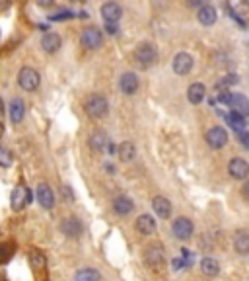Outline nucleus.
<instances>
[{
  "instance_id": "nucleus-30",
  "label": "nucleus",
  "mask_w": 249,
  "mask_h": 281,
  "mask_svg": "<svg viewBox=\"0 0 249 281\" xmlns=\"http://www.w3.org/2000/svg\"><path fill=\"white\" fill-rule=\"evenodd\" d=\"M12 160H14L12 151H8L6 147H0V168H8V166H12Z\"/></svg>"
},
{
  "instance_id": "nucleus-6",
  "label": "nucleus",
  "mask_w": 249,
  "mask_h": 281,
  "mask_svg": "<svg viewBox=\"0 0 249 281\" xmlns=\"http://www.w3.org/2000/svg\"><path fill=\"white\" fill-rule=\"evenodd\" d=\"M226 143H228V133H226L224 127H212V129H208V133H206V145L210 149H214V151L224 149Z\"/></svg>"
},
{
  "instance_id": "nucleus-23",
  "label": "nucleus",
  "mask_w": 249,
  "mask_h": 281,
  "mask_svg": "<svg viewBox=\"0 0 249 281\" xmlns=\"http://www.w3.org/2000/svg\"><path fill=\"white\" fill-rule=\"evenodd\" d=\"M113 209H115L117 215H123V217H125V215H129V213H133L135 203H133L131 197L119 195V197H115V201H113Z\"/></svg>"
},
{
  "instance_id": "nucleus-24",
  "label": "nucleus",
  "mask_w": 249,
  "mask_h": 281,
  "mask_svg": "<svg viewBox=\"0 0 249 281\" xmlns=\"http://www.w3.org/2000/svg\"><path fill=\"white\" fill-rule=\"evenodd\" d=\"M234 248H236L238 254L248 256L249 254V232L240 230V232L236 234V238H234Z\"/></svg>"
},
{
  "instance_id": "nucleus-39",
  "label": "nucleus",
  "mask_w": 249,
  "mask_h": 281,
  "mask_svg": "<svg viewBox=\"0 0 249 281\" xmlns=\"http://www.w3.org/2000/svg\"><path fill=\"white\" fill-rule=\"evenodd\" d=\"M55 4V0H37V6H41V8H49Z\"/></svg>"
},
{
  "instance_id": "nucleus-18",
  "label": "nucleus",
  "mask_w": 249,
  "mask_h": 281,
  "mask_svg": "<svg viewBox=\"0 0 249 281\" xmlns=\"http://www.w3.org/2000/svg\"><path fill=\"white\" fill-rule=\"evenodd\" d=\"M60 45H62V39H60V35L55 33V31L45 33L43 39H41V47H43L45 53H56V51L60 49Z\"/></svg>"
},
{
  "instance_id": "nucleus-26",
  "label": "nucleus",
  "mask_w": 249,
  "mask_h": 281,
  "mask_svg": "<svg viewBox=\"0 0 249 281\" xmlns=\"http://www.w3.org/2000/svg\"><path fill=\"white\" fill-rule=\"evenodd\" d=\"M74 281H101V274L94 268H82L74 274Z\"/></svg>"
},
{
  "instance_id": "nucleus-28",
  "label": "nucleus",
  "mask_w": 249,
  "mask_h": 281,
  "mask_svg": "<svg viewBox=\"0 0 249 281\" xmlns=\"http://www.w3.org/2000/svg\"><path fill=\"white\" fill-rule=\"evenodd\" d=\"M228 123H230V125H232V129H234V131H238V133L246 131V119H244V115H242V113L232 112V115H228Z\"/></svg>"
},
{
  "instance_id": "nucleus-32",
  "label": "nucleus",
  "mask_w": 249,
  "mask_h": 281,
  "mask_svg": "<svg viewBox=\"0 0 249 281\" xmlns=\"http://www.w3.org/2000/svg\"><path fill=\"white\" fill-rule=\"evenodd\" d=\"M14 254V244H0V264L8 262Z\"/></svg>"
},
{
  "instance_id": "nucleus-38",
  "label": "nucleus",
  "mask_w": 249,
  "mask_h": 281,
  "mask_svg": "<svg viewBox=\"0 0 249 281\" xmlns=\"http://www.w3.org/2000/svg\"><path fill=\"white\" fill-rule=\"evenodd\" d=\"M240 139H242V145H244V147H248V149H249V133L242 131V133H240Z\"/></svg>"
},
{
  "instance_id": "nucleus-2",
  "label": "nucleus",
  "mask_w": 249,
  "mask_h": 281,
  "mask_svg": "<svg viewBox=\"0 0 249 281\" xmlns=\"http://www.w3.org/2000/svg\"><path fill=\"white\" fill-rule=\"evenodd\" d=\"M18 84H20V88H22V90H26V92H33V90H37V88H39V84H41V76H39V72H37L35 68H31V66H24V68L18 72Z\"/></svg>"
},
{
  "instance_id": "nucleus-4",
  "label": "nucleus",
  "mask_w": 249,
  "mask_h": 281,
  "mask_svg": "<svg viewBox=\"0 0 249 281\" xmlns=\"http://www.w3.org/2000/svg\"><path fill=\"white\" fill-rule=\"evenodd\" d=\"M80 43L82 47L94 51V49H100L101 43H103V33H101L98 28H86L80 35Z\"/></svg>"
},
{
  "instance_id": "nucleus-11",
  "label": "nucleus",
  "mask_w": 249,
  "mask_h": 281,
  "mask_svg": "<svg viewBox=\"0 0 249 281\" xmlns=\"http://www.w3.org/2000/svg\"><path fill=\"white\" fill-rule=\"evenodd\" d=\"M173 70L179 74V76H185L193 70V57L189 53H177L173 59Z\"/></svg>"
},
{
  "instance_id": "nucleus-19",
  "label": "nucleus",
  "mask_w": 249,
  "mask_h": 281,
  "mask_svg": "<svg viewBox=\"0 0 249 281\" xmlns=\"http://www.w3.org/2000/svg\"><path fill=\"white\" fill-rule=\"evenodd\" d=\"M109 137L103 133V131H94L90 135V149L96 151V153H105L107 147H109Z\"/></svg>"
},
{
  "instance_id": "nucleus-7",
  "label": "nucleus",
  "mask_w": 249,
  "mask_h": 281,
  "mask_svg": "<svg viewBox=\"0 0 249 281\" xmlns=\"http://www.w3.org/2000/svg\"><path fill=\"white\" fill-rule=\"evenodd\" d=\"M173 234H175V238H179V240H189L191 236H193V230H195V225H193V221L191 219H187V217H177L175 221H173Z\"/></svg>"
},
{
  "instance_id": "nucleus-33",
  "label": "nucleus",
  "mask_w": 249,
  "mask_h": 281,
  "mask_svg": "<svg viewBox=\"0 0 249 281\" xmlns=\"http://www.w3.org/2000/svg\"><path fill=\"white\" fill-rule=\"evenodd\" d=\"M29 258H31V264H33L35 268H43V266H45V258H43L39 252H35V250H33Z\"/></svg>"
},
{
  "instance_id": "nucleus-31",
  "label": "nucleus",
  "mask_w": 249,
  "mask_h": 281,
  "mask_svg": "<svg viewBox=\"0 0 249 281\" xmlns=\"http://www.w3.org/2000/svg\"><path fill=\"white\" fill-rule=\"evenodd\" d=\"M234 84H238V76L236 74H228V76H224L222 80L216 82V90H222V88H228V86H234Z\"/></svg>"
},
{
  "instance_id": "nucleus-12",
  "label": "nucleus",
  "mask_w": 249,
  "mask_h": 281,
  "mask_svg": "<svg viewBox=\"0 0 249 281\" xmlns=\"http://www.w3.org/2000/svg\"><path fill=\"white\" fill-rule=\"evenodd\" d=\"M60 230L66 238H78L82 234V223L78 217H66L60 225Z\"/></svg>"
},
{
  "instance_id": "nucleus-15",
  "label": "nucleus",
  "mask_w": 249,
  "mask_h": 281,
  "mask_svg": "<svg viewBox=\"0 0 249 281\" xmlns=\"http://www.w3.org/2000/svg\"><path fill=\"white\" fill-rule=\"evenodd\" d=\"M8 113H10V121H12L14 125L22 123L24 117H26V104H24V100L14 98V100L10 102V106H8Z\"/></svg>"
},
{
  "instance_id": "nucleus-1",
  "label": "nucleus",
  "mask_w": 249,
  "mask_h": 281,
  "mask_svg": "<svg viewBox=\"0 0 249 281\" xmlns=\"http://www.w3.org/2000/svg\"><path fill=\"white\" fill-rule=\"evenodd\" d=\"M86 113L92 117V119H103L107 113H109V102L101 96V94H92L88 100H86Z\"/></svg>"
},
{
  "instance_id": "nucleus-17",
  "label": "nucleus",
  "mask_w": 249,
  "mask_h": 281,
  "mask_svg": "<svg viewBox=\"0 0 249 281\" xmlns=\"http://www.w3.org/2000/svg\"><path fill=\"white\" fill-rule=\"evenodd\" d=\"M197 20H199V24H202V26H214L216 20H218V12H216L214 6L204 4V6H200L199 12H197Z\"/></svg>"
},
{
  "instance_id": "nucleus-3",
  "label": "nucleus",
  "mask_w": 249,
  "mask_h": 281,
  "mask_svg": "<svg viewBox=\"0 0 249 281\" xmlns=\"http://www.w3.org/2000/svg\"><path fill=\"white\" fill-rule=\"evenodd\" d=\"M135 59H137V62H138L142 68H150V66L156 64V61H158V51H156V47L150 45V43H140V45L135 49Z\"/></svg>"
},
{
  "instance_id": "nucleus-5",
  "label": "nucleus",
  "mask_w": 249,
  "mask_h": 281,
  "mask_svg": "<svg viewBox=\"0 0 249 281\" xmlns=\"http://www.w3.org/2000/svg\"><path fill=\"white\" fill-rule=\"evenodd\" d=\"M31 201V193L29 189L24 186V184H18L12 191V197H10V203H12V209L14 211H22L28 203Z\"/></svg>"
},
{
  "instance_id": "nucleus-8",
  "label": "nucleus",
  "mask_w": 249,
  "mask_h": 281,
  "mask_svg": "<svg viewBox=\"0 0 249 281\" xmlns=\"http://www.w3.org/2000/svg\"><path fill=\"white\" fill-rule=\"evenodd\" d=\"M101 16H103L105 22L117 24V22L121 20V16H123V8H121V4L109 0V2H105V4L101 6Z\"/></svg>"
},
{
  "instance_id": "nucleus-9",
  "label": "nucleus",
  "mask_w": 249,
  "mask_h": 281,
  "mask_svg": "<svg viewBox=\"0 0 249 281\" xmlns=\"http://www.w3.org/2000/svg\"><path fill=\"white\" fill-rule=\"evenodd\" d=\"M144 260H146V264L152 266V268L162 266V264H164V260H166L164 248H162L160 244H150L148 248H146V252H144Z\"/></svg>"
},
{
  "instance_id": "nucleus-43",
  "label": "nucleus",
  "mask_w": 249,
  "mask_h": 281,
  "mask_svg": "<svg viewBox=\"0 0 249 281\" xmlns=\"http://www.w3.org/2000/svg\"><path fill=\"white\" fill-rule=\"evenodd\" d=\"M72 2H82V0H72Z\"/></svg>"
},
{
  "instance_id": "nucleus-34",
  "label": "nucleus",
  "mask_w": 249,
  "mask_h": 281,
  "mask_svg": "<svg viewBox=\"0 0 249 281\" xmlns=\"http://www.w3.org/2000/svg\"><path fill=\"white\" fill-rule=\"evenodd\" d=\"M68 18H72V12H60V14H56V16H51V20H55V22L68 20Z\"/></svg>"
},
{
  "instance_id": "nucleus-22",
  "label": "nucleus",
  "mask_w": 249,
  "mask_h": 281,
  "mask_svg": "<svg viewBox=\"0 0 249 281\" xmlns=\"http://www.w3.org/2000/svg\"><path fill=\"white\" fill-rule=\"evenodd\" d=\"M204 96H206V88H204V84H200V82L191 84V86H189V90H187V100H189L193 106L202 104Z\"/></svg>"
},
{
  "instance_id": "nucleus-13",
  "label": "nucleus",
  "mask_w": 249,
  "mask_h": 281,
  "mask_svg": "<svg viewBox=\"0 0 249 281\" xmlns=\"http://www.w3.org/2000/svg\"><path fill=\"white\" fill-rule=\"evenodd\" d=\"M228 172L234 180H246L249 176V164L244 158H232L228 164Z\"/></svg>"
},
{
  "instance_id": "nucleus-36",
  "label": "nucleus",
  "mask_w": 249,
  "mask_h": 281,
  "mask_svg": "<svg viewBox=\"0 0 249 281\" xmlns=\"http://www.w3.org/2000/svg\"><path fill=\"white\" fill-rule=\"evenodd\" d=\"M105 30H107V33L115 35V33H117V24H111V22H105Z\"/></svg>"
},
{
  "instance_id": "nucleus-42",
  "label": "nucleus",
  "mask_w": 249,
  "mask_h": 281,
  "mask_svg": "<svg viewBox=\"0 0 249 281\" xmlns=\"http://www.w3.org/2000/svg\"><path fill=\"white\" fill-rule=\"evenodd\" d=\"M2 135H4V125L0 123V137H2Z\"/></svg>"
},
{
  "instance_id": "nucleus-21",
  "label": "nucleus",
  "mask_w": 249,
  "mask_h": 281,
  "mask_svg": "<svg viewBox=\"0 0 249 281\" xmlns=\"http://www.w3.org/2000/svg\"><path fill=\"white\" fill-rule=\"evenodd\" d=\"M228 106L232 108V112L242 113V115H249V100L244 94H232Z\"/></svg>"
},
{
  "instance_id": "nucleus-40",
  "label": "nucleus",
  "mask_w": 249,
  "mask_h": 281,
  "mask_svg": "<svg viewBox=\"0 0 249 281\" xmlns=\"http://www.w3.org/2000/svg\"><path fill=\"white\" fill-rule=\"evenodd\" d=\"M242 193H244V197H246V199L249 201V180L246 182V184H244V187H242Z\"/></svg>"
},
{
  "instance_id": "nucleus-25",
  "label": "nucleus",
  "mask_w": 249,
  "mask_h": 281,
  "mask_svg": "<svg viewBox=\"0 0 249 281\" xmlns=\"http://www.w3.org/2000/svg\"><path fill=\"white\" fill-rule=\"evenodd\" d=\"M117 153H119V158H121L123 162H131V160L137 156V147H135L131 141H125V143L119 145Z\"/></svg>"
},
{
  "instance_id": "nucleus-27",
  "label": "nucleus",
  "mask_w": 249,
  "mask_h": 281,
  "mask_svg": "<svg viewBox=\"0 0 249 281\" xmlns=\"http://www.w3.org/2000/svg\"><path fill=\"white\" fill-rule=\"evenodd\" d=\"M200 272L204 274V276H216L218 272H220V264H218V260H214V258H202L200 260Z\"/></svg>"
},
{
  "instance_id": "nucleus-10",
  "label": "nucleus",
  "mask_w": 249,
  "mask_h": 281,
  "mask_svg": "<svg viewBox=\"0 0 249 281\" xmlns=\"http://www.w3.org/2000/svg\"><path fill=\"white\" fill-rule=\"evenodd\" d=\"M138 86H140V82H138V76H137L135 72H125V74L121 76V80H119V88H121L123 94H127V96L137 94Z\"/></svg>"
},
{
  "instance_id": "nucleus-20",
  "label": "nucleus",
  "mask_w": 249,
  "mask_h": 281,
  "mask_svg": "<svg viewBox=\"0 0 249 281\" xmlns=\"http://www.w3.org/2000/svg\"><path fill=\"white\" fill-rule=\"evenodd\" d=\"M156 219L152 217V215H140L138 219H137V230L140 232V234H144V236H150V234H154L156 232Z\"/></svg>"
},
{
  "instance_id": "nucleus-41",
  "label": "nucleus",
  "mask_w": 249,
  "mask_h": 281,
  "mask_svg": "<svg viewBox=\"0 0 249 281\" xmlns=\"http://www.w3.org/2000/svg\"><path fill=\"white\" fill-rule=\"evenodd\" d=\"M4 115V102H2V98H0V117Z\"/></svg>"
},
{
  "instance_id": "nucleus-37",
  "label": "nucleus",
  "mask_w": 249,
  "mask_h": 281,
  "mask_svg": "<svg viewBox=\"0 0 249 281\" xmlns=\"http://www.w3.org/2000/svg\"><path fill=\"white\" fill-rule=\"evenodd\" d=\"M204 4H206V0H187V6H191V8H200Z\"/></svg>"
},
{
  "instance_id": "nucleus-14",
  "label": "nucleus",
  "mask_w": 249,
  "mask_h": 281,
  "mask_svg": "<svg viewBox=\"0 0 249 281\" xmlns=\"http://www.w3.org/2000/svg\"><path fill=\"white\" fill-rule=\"evenodd\" d=\"M35 195H37V201H39V205L43 209H53L55 207V193H53V189L47 184H39Z\"/></svg>"
},
{
  "instance_id": "nucleus-16",
  "label": "nucleus",
  "mask_w": 249,
  "mask_h": 281,
  "mask_svg": "<svg viewBox=\"0 0 249 281\" xmlns=\"http://www.w3.org/2000/svg\"><path fill=\"white\" fill-rule=\"evenodd\" d=\"M152 209L160 219H169L171 217V203H169V199H166L162 195L152 199Z\"/></svg>"
},
{
  "instance_id": "nucleus-29",
  "label": "nucleus",
  "mask_w": 249,
  "mask_h": 281,
  "mask_svg": "<svg viewBox=\"0 0 249 281\" xmlns=\"http://www.w3.org/2000/svg\"><path fill=\"white\" fill-rule=\"evenodd\" d=\"M230 6L234 8L232 10V14H236V16H244V14H248L249 10V2L248 0H230Z\"/></svg>"
},
{
  "instance_id": "nucleus-35",
  "label": "nucleus",
  "mask_w": 249,
  "mask_h": 281,
  "mask_svg": "<svg viewBox=\"0 0 249 281\" xmlns=\"http://www.w3.org/2000/svg\"><path fill=\"white\" fill-rule=\"evenodd\" d=\"M230 96H232L230 92H220V96H218V102L228 106V104H230Z\"/></svg>"
}]
</instances>
